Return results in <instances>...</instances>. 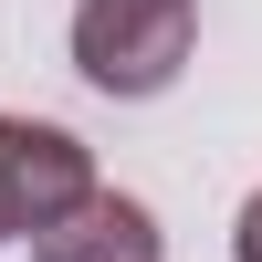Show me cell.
Masks as SVG:
<instances>
[{"mask_svg": "<svg viewBox=\"0 0 262 262\" xmlns=\"http://www.w3.org/2000/svg\"><path fill=\"white\" fill-rule=\"evenodd\" d=\"M231 262H262V189L242 200V221H231Z\"/></svg>", "mask_w": 262, "mask_h": 262, "instance_id": "cell-4", "label": "cell"}, {"mask_svg": "<svg viewBox=\"0 0 262 262\" xmlns=\"http://www.w3.org/2000/svg\"><path fill=\"white\" fill-rule=\"evenodd\" d=\"M32 262H158V221L137 200H116V189H95L74 221H53L32 242Z\"/></svg>", "mask_w": 262, "mask_h": 262, "instance_id": "cell-3", "label": "cell"}, {"mask_svg": "<svg viewBox=\"0 0 262 262\" xmlns=\"http://www.w3.org/2000/svg\"><path fill=\"white\" fill-rule=\"evenodd\" d=\"M200 42V0H74V74L95 95H168Z\"/></svg>", "mask_w": 262, "mask_h": 262, "instance_id": "cell-1", "label": "cell"}, {"mask_svg": "<svg viewBox=\"0 0 262 262\" xmlns=\"http://www.w3.org/2000/svg\"><path fill=\"white\" fill-rule=\"evenodd\" d=\"M95 200V158H84V137H63V126L42 116H0V242L11 231H53L74 221V210Z\"/></svg>", "mask_w": 262, "mask_h": 262, "instance_id": "cell-2", "label": "cell"}]
</instances>
